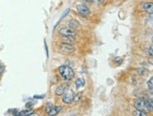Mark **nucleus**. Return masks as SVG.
<instances>
[{"label": "nucleus", "instance_id": "nucleus-1", "mask_svg": "<svg viewBox=\"0 0 153 116\" xmlns=\"http://www.w3.org/2000/svg\"><path fill=\"white\" fill-rule=\"evenodd\" d=\"M58 72L65 81H70L74 77V71L68 66H61L58 67Z\"/></svg>", "mask_w": 153, "mask_h": 116}, {"label": "nucleus", "instance_id": "nucleus-2", "mask_svg": "<svg viewBox=\"0 0 153 116\" xmlns=\"http://www.w3.org/2000/svg\"><path fill=\"white\" fill-rule=\"evenodd\" d=\"M58 51L63 54H71L74 52L75 48L72 46V44H68V43H61L58 46Z\"/></svg>", "mask_w": 153, "mask_h": 116}, {"label": "nucleus", "instance_id": "nucleus-3", "mask_svg": "<svg viewBox=\"0 0 153 116\" xmlns=\"http://www.w3.org/2000/svg\"><path fill=\"white\" fill-rule=\"evenodd\" d=\"M74 93L72 90H67L64 94H63V98H62V101L65 104H71L72 101H74Z\"/></svg>", "mask_w": 153, "mask_h": 116}, {"label": "nucleus", "instance_id": "nucleus-4", "mask_svg": "<svg viewBox=\"0 0 153 116\" xmlns=\"http://www.w3.org/2000/svg\"><path fill=\"white\" fill-rule=\"evenodd\" d=\"M58 33L60 34L61 36H76V30L71 28V27H62V28L59 29Z\"/></svg>", "mask_w": 153, "mask_h": 116}, {"label": "nucleus", "instance_id": "nucleus-5", "mask_svg": "<svg viewBox=\"0 0 153 116\" xmlns=\"http://www.w3.org/2000/svg\"><path fill=\"white\" fill-rule=\"evenodd\" d=\"M76 9H77V11H78L79 14H81L84 17H88L90 14L89 9L85 5H84V4H78L76 6Z\"/></svg>", "mask_w": 153, "mask_h": 116}, {"label": "nucleus", "instance_id": "nucleus-6", "mask_svg": "<svg viewBox=\"0 0 153 116\" xmlns=\"http://www.w3.org/2000/svg\"><path fill=\"white\" fill-rule=\"evenodd\" d=\"M134 107L136 108V110H141L146 112L147 111V107H146V99L144 98H138L134 102Z\"/></svg>", "mask_w": 153, "mask_h": 116}, {"label": "nucleus", "instance_id": "nucleus-7", "mask_svg": "<svg viewBox=\"0 0 153 116\" xmlns=\"http://www.w3.org/2000/svg\"><path fill=\"white\" fill-rule=\"evenodd\" d=\"M142 9L144 11H146L149 14L153 13V2H145L142 5Z\"/></svg>", "mask_w": 153, "mask_h": 116}, {"label": "nucleus", "instance_id": "nucleus-8", "mask_svg": "<svg viewBox=\"0 0 153 116\" xmlns=\"http://www.w3.org/2000/svg\"><path fill=\"white\" fill-rule=\"evenodd\" d=\"M61 41L63 43H68V44H74L76 42V38L74 36H62Z\"/></svg>", "mask_w": 153, "mask_h": 116}, {"label": "nucleus", "instance_id": "nucleus-9", "mask_svg": "<svg viewBox=\"0 0 153 116\" xmlns=\"http://www.w3.org/2000/svg\"><path fill=\"white\" fill-rule=\"evenodd\" d=\"M69 89V85L68 84H61L56 87V95H62L66 91Z\"/></svg>", "mask_w": 153, "mask_h": 116}, {"label": "nucleus", "instance_id": "nucleus-10", "mask_svg": "<svg viewBox=\"0 0 153 116\" xmlns=\"http://www.w3.org/2000/svg\"><path fill=\"white\" fill-rule=\"evenodd\" d=\"M68 25L70 27H71V28H74V29H78L80 26H81V24H80V23L78 21H76V20L74 19H71L70 21L68 22Z\"/></svg>", "mask_w": 153, "mask_h": 116}, {"label": "nucleus", "instance_id": "nucleus-11", "mask_svg": "<svg viewBox=\"0 0 153 116\" xmlns=\"http://www.w3.org/2000/svg\"><path fill=\"white\" fill-rule=\"evenodd\" d=\"M61 107H56V106H53V108H52V110L49 112V113H48V115H50V116H52V115H56V114H58L59 112H61Z\"/></svg>", "mask_w": 153, "mask_h": 116}, {"label": "nucleus", "instance_id": "nucleus-12", "mask_svg": "<svg viewBox=\"0 0 153 116\" xmlns=\"http://www.w3.org/2000/svg\"><path fill=\"white\" fill-rule=\"evenodd\" d=\"M146 107H147V111L153 112V100L146 99Z\"/></svg>", "mask_w": 153, "mask_h": 116}, {"label": "nucleus", "instance_id": "nucleus-13", "mask_svg": "<svg viewBox=\"0 0 153 116\" xmlns=\"http://www.w3.org/2000/svg\"><path fill=\"white\" fill-rule=\"evenodd\" d=\"M85 80L83 79V78H79V79H77L76 80V81H75V86L77 87V88H80V87H83V86H85Z\"/></svg>", "mask_w": 153, "mask_h": 116}, {"label": "nucleus", "instance_id": "nucleus-14", "mask_svg": "<svg viewBox=\"0 0 153 116\" xmlns=\"http://www.w3.org/2000/svg\"><path fill=\"white\" fill-rule=\"evenodd\" d=\"M34 114V112L31 111L30 109H26L25 111H22V112H19L18 115H32Z\"/></svg>", "mask_w": 153, "mask_h": 116}, {"label": "nucleus", "instance_id": "nucleus-15", "mask_svg": "<svg viewBox=\"0 0 153 116\" xmlns=\"http://www.w3.org/2000/svg\"><path fill=\"white\" fill-rule=\"evenodd\" d=\"M132 114L135 115V116H146L147 115V112H144V111H141V110H136L132 112Z\"/></svg>", "mask_w": 153, "mask_h": 116}, {"label": "nucleus", "instance_id": "nucleus-16", "mask_svg": "<svg viewBox=\"0 0 153 116\" xmlns=\"http://www.w3.org/2000/svg\"><path fill=\"white\" fill-rule=\"evenodd\" d=\"M85 2H88V3H91V4H97V5H100V4H102L105 0H85Z\"/></svg>", "mask_w": 153, "mask_h": 116}, {"label": "nucleus", "instance_id": "nucleus-17", "mask_svg": "<svg viewBox=\"0 0 153 116\" xmlns=\"http://www.w3.org/2000/svg\"><path fill=\"white\" fill-rule=\"evenodd\" d=\"M148 87L149 90L153 91V77H151L149 81H148Z\"/></svg>", "mask_w": 153, "mask_h": 116}, {"label": "nucleus", "instance_id": "nucleus-18", "mask_svg": "<svg viewBox=\"0 0 153 116\" xmlns=\"http://www.w3.org/2000/svg\"><path fill=\"white\" fill-rule=\"evenodd\" d=\"M148 23L153 28V13H152V14H149V16L148 17Z\"/></svg>", "mask_w": 153, "mask_h": 116}, {"label": "nucleus", "instance_id": "nucleus-19", "mask_svg": "<svg viewBox=\"0 0 153 116\" xmlns=\"http://www.w3.org/2000/svg\"><path fill=\"white\" fill-rule=\"evenodd\" d=\"M81 93H77V94H75L74 95V101H75V102H77V101H79L80 100V98H81Z\"/></svg>", "mask_w": 153, "mask_h": 116}, {"label": "nucleus", "instance_id": "nucleus-20", "mask_svg": "<svg viewBox=\"0 0 153 116\" xmlns=\"http://www.w3.org/2000/svg\"><path fill=\"white\" fill-rule=\"evenodd\" d=\"M138 73L140 75H145L146 73H147V70L144 69H138Z\"/></svg>", "mask_w": 153, "mask_h": 116}, {"label": "nucleus", "instance_id": "nucleus-21", "mask_svg": "<svg viewBox=\"0 0 153 116\" xmlns=\"http://www.w3.org/2000/svg\"><path fill=\"white\" fill-rule=\"evenodd\" d=\"M149 55L153 58V46H151L149 50Z\"/></svg>", "mask_w": 153, "mask_h": 116}, {"label": "nucleus", "instance_id": "nucleus-22", "mask_svg": "<svg viewBox=\"0 0 153 116\" xmlns=\"http://www.w3.org/2000/svg\"><path fill=\"white\" fill-rule=\"evenodd\" d=\"M32 106H33V104H32V103H26V105H25V108H26V109H30Z\"/></svg>", "mask_w": 153, "mask_h": 116}, {"label": "nucleus", "instance_id": "nucleus-23", "mask_svg": "<svg viewBox=\"0 0 153 116\" xmlns=\"http://www.w3.org/2000/svg\"><path fill=\"white\" fill-rule=\"evenodd\" d=\"M3 70H4V66L0 65V75H1L3 73Z\"/></svg>", "mask_w": 153, "mask_h": 116}, {"label": "nucleus", "instance_id": "nucleus-24", "mask_svg": "<svg viewBox=\"0 0 153 116\" xmlns=\"http://www.w3.org/2000/svg\"><path fill=\"white\" fill-rule=\"evenodd\" d=\"M149 63L153 66V58H151V59H149Z\"/></svg>", "mask_w": 153, "mask_h": 116}, {"label": "nucleus", "instance_id": "nucleus-25", "mask_svg": "<svg viewBox=\"0 0 153 116\" xmlns=\"http://www.w3.org/2000/svg\"><path fill=\"white\" fill-rule=\"evenodd\" d=\"M152 41H153V36H152Z\"/></svg>", "mask_w": 153, "mask_h": 116}]
</instances>
